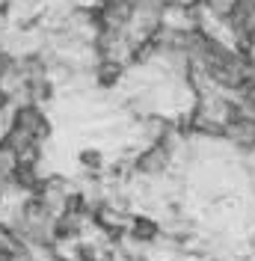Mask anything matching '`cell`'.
<instances>
[{"instance_id":"obj_1","label":"cell","mask_w":255,"mask_h":261,"mask_svg":"<svg viewBox=\"0 0 255 261\" xmlns=\"http://www.w3.org/2000/svg\"><path fill=\"white\" fill-rule=\"evenodd\" d=\"M199 15L211 18V21H228L232 9L238 6V0H196Z\"/></svg>"}]
</instances>
